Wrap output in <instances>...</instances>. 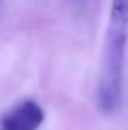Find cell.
Instances as JSON below:
<instances>
[{
  "label": "cell",
  "mask_w": 128,
  "mask_h": 130,
  "mask_svg": "<svg viewBox=\"0 0 128 130\" xmlns=\"http://www.w3.org/2000/svg\"><path fill=\"white\" fill-rule=\"evenodd\" d=\"M128 49V0H111L109 25L105 30L102 70L96 102L104 115H113L119 109L124 81V60Z\"/></svg>",
  "instance_id": "cell-1"
},
{
  "label": "cell",
  "mask_w": 128,
  "mask_h": 130,
  "mask_svg": "<svg viewBox=\"0 0 128 130\" xmlns=\"http://www.w3.org/2000/svg\"><path fill=\"white\" fill-rule=\"evenodd\" d=\"M43 121V107L34 98H25L0 117V130H38Z\"/></svg>",
  "instance_id": "cell-2"
}]
</instances>
